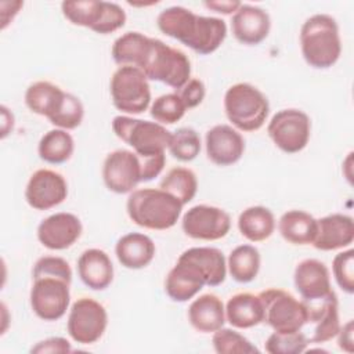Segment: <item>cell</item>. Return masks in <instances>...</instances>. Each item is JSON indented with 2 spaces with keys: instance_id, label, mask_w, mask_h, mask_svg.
I'll list each match as a JSON object with an SVG mask.
<instances>
[{
  "instance_id": "6da1fadb",
  "label": "cell",
  "mask_w": 354,
  "mask_h": 354,
  "mask_svg": "<svg viewBox=\"0 0 354 354\" xmlns=\"http://www.w3.org/2000/svg\"><path fill=\"white\" fill-rule=\"evenodd\" d=\"M156 25L163 35L181 41L201 55L214 53L227 37V25L221 18L198 15L181 6L160 11Z\"/></svg>"
},
{
  "instance_id": "7a4b0ae2",
  "label": "cell",
  "mask_w": 354,
  "mask_h": 354,
  "mask_svg": "<svg viewBox=\"0 0 354 354\" xmlns=\"http://www.w3.org/2000/svg\"><path fill=\"white\" fill-rule=\"evenodd\" d=\"M300 48L304 61L315 69L333 66L342 54L337 22L328 14H314L300 29Z\"/></svg>"
},
{
  "instance_id": "3957f363",
  "label": "cell",
  "mask_w": 354,
  "mask_h": 354,
  "mask_svg": "<svg viewBox=\"0 0 354 354\" xmlns=\"http://www.w3.org/2000/svg\"><path fill=\"white\" fill-rule=\"evenodd\" d=\"M183 203L160 188H140L130 192L126 210L130 220L147 230L165 231L176 225Z\"/></svg>"
},
{
  "instance_id": "277c9868",
  "label": "cell",
  "mask_w": 354,
  "mask_h": 354,
  "mask_svg": "<svg viewBox=\"0 0 354 354\" xmlns=\"http://www.w3.org/2000/svg\"><path fill=\"white\" fill-rule=\"evenodd\" d=\"M224 111L236 130L252 133L266 123L270 113V102L253 84L235 83L224 94Z\"/></svg>"
},
{
  "instance_id": "5b68a950",
  "label": "cell",
  "mask_w": 354,
  "mask_h": 354,
  "mask_svg": "<svg viewBox=\"0 0 354 354\" xmlns=\"http://www.w3.org/2000/svg\"><path fill=\"white\" fill-rule=\"evenodd\" d=\"M112 130L118 138L133 148L138 158L165 153L171 138V131L163 124L126 115L112 119Z\"/></svg>"
},
{
  "instance_id": "8992f818",
  "label": "cell",
  "mask_w": 354,
  "mask_h": 354,
  "mask_svg": "<svg viewBox=\"0 0 354 354\" xmlns=\"http://www.w3.org/2000/svg\"><path fill=\"white\" fill-rule=\"evenodd\" d=\"M141 71L148 80L162 82L174 90L183 87L191 79V62L188 55L153 37L149 54Z\"/></svg>"
},
{
  "instance_id": "52a82bcc",
  "label": "cell",
  "mask_w": 354,
  "mask_h": 354,
  "mask_svg": "<svg viewBox=\"0 0 354 354\" xmlns=\"http://www.w3.org/2000/svg\"><path fill=\"white\" fill-rule=\"evenodd\" d=\"M61 10L71 24L88 28L100 35L116 32L126 24L124 10L119 4L111 1H62Z\"/></svg>"
},
{
  "instance_id": "ba28073f",
  "label": "cell",
  "mask_w": 354,
  "mask_h": 354,
  "mask_svg": "<svg viewBox=\"0 0 354 354\" xmlns=\"http://www.w3.org/2000/svg\"><path fill=\"white\" fill-rule=\"evenodd\" d=\"M113 106L127 115H140L151 104V87L144 72L134 66H119L109 83Z\"/></svg>"
},
{
  "instance_id": "9c48e42d",
  "label": "cell",
  "mask_w": 354,
  "mask_h": 354,
  "mask_svg": "<svg viewBox=\"0 0 354 354\" xmlns=\"http://www.w3.org/2000/svg\"><path fill=\"white\" fill-rule=\"evenodd\" d=\"M263 304L264 318L274 332H297L301 330L307 321V310L303 300L283 289L270 288L259 293Z\"/></svg>"
},
{
  "instance_id": "30bf717a",
  "label": "cell",
  "mask_w": 354,
  "mask_h": 354,
  "mask_svg": "<svg viewBox=\"0 0 354 354\" xmlns=\"http://www.w3.org/2000/svg\"><path fill=\"white\" fill-rule=\"evenodd\" d=\"M271 141L285 153L303 151L311 134V120L308 115L296 108L278 111L267 126Z\"/></svg>"
},
{
  "instance_id": "8fae6325",
  "label": "cell",
  "mask_w": 354,
  "mask_h": 354,
  "mask_svg": "<svg viewBox=\"0 0 354 354\" xmlns=\"http://www.w3.org/2000/svg\"><path fill=\"white\" fill-rule=\"evenodd\" d=\"M106 326L108 314L100 301L91 297H80L72 304L66 329L73 342L93 344L102 337Z\"/></svg>"
},
{
  "instance_id": "7c38bea8",
  "label": "cell",
  "mask_w": 354,
  "mask_h": 354,
  "mask_svg": "<svg viewBox=\"0 0 354 354\" xmlns=\"http://www.w3.org/2000/svg\"><path fill=\"white\" fill-rule=\"evenodd\" d=\"M71 283L54 277L33 279L29 300L32 311L43 321L62 318L71 303Z\"/></svg>"
},
{
  "instance_id": "4fadbf2b",
  "label": "cell",
  "mask_w": 354,
  "mask_h": 354,
  "mask_svg": "<svg viewBox=\"0 0 354 354\" xmlns=\"http://www.w3.org/2000/svg\"><path fill=\"white\" fill-rule=\"evenodd\" d=\"M181 228L192 239L218 241L230 232L231 217L221 207L196 205L184 213Z\"/></svg>"
},
{
  "instance_id": "5bb4252c",
  "label": "cell",
  "mask_w": 354,
  "mask_h": 354,
  "mask_svg": "<svg viewBox=\"0 0 354 354\" xmlns=\"http://www.w3.org/2000/svg\"><path fill=\"white\" fill-rule=\"evenodd\" d=\"M105 187L115 194H129L142 183L138 156L129 149H115L106 155L102 165Z\"/></svg>"
},
{
  "instance_id": "9a60e30c",
  "label": "cell",
  "mask_w": 354,
  "mask_h": 354,
  "mask_svg": "<svg viewBox=\"0 0 354 354\" xmlns=\"http://www.w3.org/2000/svg\"><path fill=\"white\" fill-rule=\"evenodd\" d=\"M68 196V184L62 174L51 169L36 170L25 188V199L35 210H48Z\"/></svg>"
},
{
  "instance_id": "2e32d148",
  "label": "cell",
  "mask_w": 354,
  "mask_h": 354,
  "mask_svg": "<svg viewBox=\"0 0 354 354\" xmlns=\"http://www.w3.org/2000/svg\"><path fill=\"white\" fill-rule=\"evenodd\" d=\"M303 301L307 310L306 325L311 326V335H307L308 342L325 343L333 339L340 329L339 301L336 293L332 290L321 299Z\"/></svg>"
},
{
  "instance_id": "e0dca14e",
  "label": "cell",
  "mask_w": 354,
  "mask_h": 354,
  "mask_svg": "<svg viewBox=\"0 0 354 354\" xmlns=\"http://www.w3.org/2000/svg\"><path fill=\"white\" fill-rule=\"evenodd\" d=\"M83 225L77 216L66 212L51 214L37 227L39 242L50 250H65L82 235Z\"/></svg>"
},
{
  "instance_id": "ac0fdd59",
  "label": "cell",
  "mask_w": 354,
  "mask_h": 354,
  "mask_svg": "<svg viewBox=\"0 0 354 354\" xmlns=\"http://www.w3.org/2000/svg\"><path fill=\"white\" fill-rule=\"evenodd\" d=\"M207 159L217 166L236 163L245 152L242 134L230 124H216L205 136Z\"/></svg>"
},
{
  "instance_id": "d6986e66",
  "label": "cell",
  "mask_w": 354,
  "mask_h": 354,
  "mask_svg": "<svg viewBox=\"0 0 354 354\" xmlns=\"http://www.w3.org/2000/svg\"><path fill=\"white\" fill-rule=\"evenodd\" d=\"M271 18L266 10L252 4H241L232 14L231 30L234 37L246 46L260 44L270 33Z\"/></svg>"
},
{
  "instance_id": "ffe728a7",
  "label": "cell",
  "mask_w": 354,
  "mask_h": 354,
  "mask_svg": "<svg viewBox=\"0 0 354 354\" xmlns=\"http://www.w3.org/2000/svg\"><path fill=\"white\" fill-rule=\"evenodd\" d=\"M353 241V217L342 213H333L317 220V234L311 245L318 250L330 252L347 248Z\"/></svg>"
},
{
  "instance_id": "44dd1931",
  "label": "cell",
  "mask_w": 354,
  "mask_h": 354,
  "mask_svg": "<svg viewBox=\"0 0 354 354\" xmlns=\"http://www.w3.org/2000/svg\"><path fill=\"white\" fill-rule=\"evenodd\" d=\"M295 288L303 300H317L332 292L330 274L325 263L317 259L301 260L293 274Z\"/></svg>"
},
{
  "instance_id": "7402d4cb",
  "label": "cell",
  "mask_w": 354,
  "mask_h": 354,
  "mask_svg": "<svg viewBox=\"0 0 354 354\" xmlns=\"http://www.w3.org/2000/svg\"><path fill=\"white\" fill-rule=\"evenodd\" d=\"M77 274L93 290H104L113 281V264L102 249H86L77 259Z\"/></svg>"
},
{
  "instance_id": "603a6c76",
  "label": "cell",
  "mask_w": 354,
  "mask_h": 354,
  "mask_svg": "<svg viewBox=\"0 0 354 354\" xmlns=\"http://www.w3.org/2000/svg\"><path fill=\"white\" fill-rule=\"evenodd\" d=\"M205 285V278L196 267L177 259L165 279V292L173 301L184 303L195 297Z\"/></svg>"
},
{
  "instance_id": "cb8c5ba5",
  "label": "cell",
  "mask_w": 354,
  "mask_h": 354,
  "mask_svg": "<svg viewBox=\"0 0 354 354\" xmlns=\"http://www.w3.org/2000/svg\"><path fill=\"white\" fill-rule=\"evenodd\" d=\"M184 260L199 270L205 278L207 286H218L227 277V260L223 252L210 246H195L184 250L180 256Z\"/></svg>"
},
{
  "instance_id": "d4e9b609",
  "label": "cell",
  "mask_w": 354,
  "mask_h": 354,
  "mask_svg": "<svg viewBox=\"0 0 354 354\" xmlns=\"http://www.w3.org/2000/svg\"><path fill=\"white\" fill-rule=\"evenodd\" d=\"M156 253L153 241L141 232H129L115 245L118 261L129 270H141L151 264Z\"/></svg>"
},
{
  "instance_id": "484cf974",
  "label": "cell",
  "mask_w": 354,
  "mask_h": 354,
  "mask_svg": "<svg viewBox=\"0 0 354 354\" xmlns=\"http://www.w3.org/2000/svg\"><path fill=\"white\" fill-rule=\"evenodd\" d=\"M188 321L201 333H213L225 324V307L214 293L196 297L188 307Z\"/></svg>"
},
{
  "instance_id": "4316f807",
  "label": "cell",
  "mask_w": 354,
  "mask_h": 354,
  "mask_svg": "<svg viewBox=\"0 0 354 354\" xmlns=\"http://www.w3.org/2000/svg\"><path fill=\"white\" fill-rule=\"evenodd\" d=\"M225 307V321L236 329H249L263 322L264 313L259 295L241 292L231 296Z\"/></svg>"
},
{
  "instance_id": "83f0119b",
  "label": "cell",
  "mask_w": 354,
  "mask_h": 354,
  "mask_svg": "<svg viewBox=\"0 0 354 354\" xmlns=\"http://www.w3.org/2000/svg\"><path fill=\"white\" fill-rule=\"evenodd\" d=\"M66 93L57 84L39 80L32 83L25 91V104L36 115L51 120L61 109Z\"/></svg>"
},
{
  "instance_id": "f1b7e54d",
  "label": "cell",
  "mask_w": 354,
  "mask_h": 354,
  "mask_svg": "<svg viewBox=\"0 0 354 354\" xmlns=\"http://www.w3.org/2000/svg\"><path fill=\"white\" fill-rule=\"evenodd\" d=\"M152 46V37L140 32H126L112 44V58L120 66H134L142 69Z\"/></svg>"
},
{
  "instance_id": "f546056e",
  "label": "cell",
  "mask_w": 354,
  "mask_h": 354,
  "mask_svg": "<svg viewBox=\"0 0 354 354\" xmlns=\"http://www.w3.org/2000/svg\"><path fill=\"white\" fill-rule=\"evenodd\" d=\"M278 230L281 236L292 245H310L317 234V218L304 210H288L281 216Z\"/></svg>"
},
{
  "instance_id": "4dcf8cb0",
  "label": "cell",
  "mask_w": 354,
  "mask_h": 354,
  "mask_svg": "<svg viewBox=\"0 0 354 354\" xmlns=\"http://www.w3.org/2000/svg\"><path fill=\"white\" fill-rule=\"evenodd\" d=\"M238 230L250 242L268 239L275 230V217L266 206L246 207L238 217Z\"/></svg>"
},
{
  "instance_id": "1f68e13d",
  "label": "cell",
  "mask_w": 354,
  "mask_h": 354,
  "mask_svg": "<svg viewBox=\"0 0 354 354\" xmlns=\"http://www.w3.org/2000/svg\"><path fill=\"white\" fill-rule=\"evenodd\" d=\"M261 257L253 245H239L231 250L227 259V271L231 278L239 283L252 282L260 271Z\"/></svg>"
},
{
  "instance_id": "d6a6232c",
  "label": "cell",
  "mask_w": 354,
  "mask_h": 354,
  "mask_svg": "<svg viewBox=\"0 0 354 354\" xmlns=\"http://www.w3.org/2000/svg\"><path fill=\"white\" fill-rule=\"evenodd\" d=\"M75 151L73 137L68 130L53 129L44 133L37 145V153L41 160L50 165H61L71 159Z\"/></svg>"
},
{
  "instance_id": "836d02e7",
  "label": "cell",
  "mask_w": 354,
  "mask_h": 354,
  "mask_svg": "<svg viewBox=\"0 0 354 354\" xmlns=\"http://www.w3.org/2000/svg\"><path fill=\"white\" fill-rule=\"evenodd\" d=\"M159 188L173 195L183 205L191 202L198 191L196 174L188 167H173L160 180Z\"/></svg>"
},
{
  "instance_id": "e575fe53",
  "label": "cell",
  "mask_w": 354,
  "mask_h": 354,
  "mask_svg": "<svg viewBox=\"0 0 354 354\" xmlns=\"http://www.w3.org/2000/svg\"><path fill=\"white\" fill-rule=\"evenodd\" d=\"M170 155L180 162H191L201 152V137L191 127H180L171 133Z\"/></svg>"
},
{
  "instance_id": "d590c367",
  "label": "cell",
  "mask_w": 354,
  "mask_h": 354,
  "mask_svg": "<svg viewBox=\"0 0 354 354\" xmlns=\"http://www.w3.org/2000/svg\"><path fill=\"white\" fill-rule=\"evenodd\" d=\"M213 348L217 354H254L259 348L243 335L230 328H220L213 332Z\"/></svg>"
},
{
  "instance_id": "8d00e7d4",
  "label": "cell",
  "mask_w": 354,
  "mask_h": 354,
  "mask_svg": "<svg viewBox=\"0 0 354 354\" xmlns=\"http://www.w3.org/2000/svg\"><path fill=\"white\" fill-rule=\"evenodd\" d=\"M187 108L176 93H167L153 100L149 108L152 119L163 126L174 124L185 115Z\"/></svg>"
},
{
  "instance_id": "74e56055",
  "label": "cell",
  "mask_w": 354,
  "mask_h": 354,
  "mask_svg": "<svg viewBox=\"0 0 354 354\" xmlns=\"http://www.w3.org/2000/svg\"><path fill=\"white\" fill-rule=\"evenodd\" d=\"M310 344L304 332H272L266 340V351L270 354H300Z\"/></svg>"
},
{
  "instance_id": "f35d334b",
  "label": "cell",
  "mask_w": 354,
  "mask_h": 354,
  "mask_svg": "<svg viewBox=\"0 0 354 354\" xmlns=\"http://www.w3.org/2000/svg\"><path fill=\"white\" fill-rule=\"evenodd\" d=\"M83 118H84V106L82 101L76 95L66 93L65 101L59 112L50 120V123L54 124L57 129L73 130L82 124Z\"/></svg>"
},
{
  "instance_id": "ab89813d",
  "label": "cell",
  "mask_w": 354,
  "mask_h": 354,
  "mask_svg": "<svg viewBox=\"0 0 354 354\" xmlns=\"http://www.w3.org/2000/svg\"><path fill=\"white\" fill-rule=\"evenodd\" d=\"M332 271L339 288L351 295L354 292V250H343L333 257Z\"/></svg>"
},
{
  "instance_id": "60d3db41",
  "label": "cell",
  "mask_w": 354,
  "mask_h": 354,
  "mask_svg": "<svg viewBox=\"0 0 354 354\" xmlns=\"http://www.w3.org/2000/svg\"><path fill=\"white\" fill-rule=\"evenodd\" d=\"M43 277H54L64 279L65 282H72V270L69 263L58 256H43L37 259L32 270V278H43Z\"/></svg>"
},
{
  "instance_id": "b9f144b4",
  "label": "cell",
  "mask_w": 354,
  "mask_h": 354,
  "mask_svg": "<svg viewBox=\"0 0 354 354\" xmlns=\"http://www.w3.org/2000/svg\"><path fill=\"white\" fill-rule=\"evenodd\" d=\"M174 93L180 97L187 109H192L202 104L206 95V87L201 79L191 77L183 87L177 88Z\"/></svg>"
},
{
  "instance_id": "7bdbcfd3",
  "label": "cell",
  "mask_w": 354,
  "mask_h": 354,
  "mask_svg": "<svg viewBox=\"0 0 354 354\" xmlns=\"http://www.w3.org/2000/svg\"><path fill=\"white\" fill-rule=\"evenodd\" d=\"M32 353H69L72 351L71 343L64 337H48L46 340L39 342L36 346L30 348Z\"/></svg>"
},
{
  "instance_id": "ee69618b",
  "label": "cell",
  "mask_w": 354,
  "mask_h": 354,
  "mask_svg": "<svg viewBox=\"0 0 354 354\" xmlns=\"http://www.w3.org/2000/svg\"><path fill=\"white\" fill-rule=\"evenodd\" d=\"M354 324L353 319L347 321L343 326L340 325V329L337 332V344L339 347L346 351V353H353L354 351Z\"/></svg>"
},
{
  "instance_id": "f6af8a7d",
  "label": "cell",
  "mask_w": 354,
  "mask_h": 354,
  "mask_svg": "<svg viewBox=\"0 0 354 354\" xmlns=\"http://www.w3.org/2000/svg\"><path fill=\"white\" fill-rule=\"evenodd\" d=\"M205 7H207L209 10H213L218 14H234L239 7H241V1H230V0H221V1H205L203 3Z\"/></svg>"
}]
</instances>
